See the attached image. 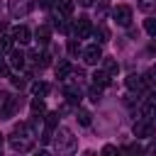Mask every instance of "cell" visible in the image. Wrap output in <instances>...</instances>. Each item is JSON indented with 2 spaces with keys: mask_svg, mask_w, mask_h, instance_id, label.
<instances>
[{
  "mask_svg": "<svg viewBox=\"0 0 156 156\" xmlns=\"http://www.w3.org/2000/svg\"><path fill=\"white\" fill-rule=\"evenodd\" d=\"M112 17H115V22L119 27H129L132 24V7L129 5H117L112 10Z\"/></svg>",
  "mask_w": 156,
  "mask_h": 156,
  "instance_id": "obj_4",
  "label": "cell"
},
{
  "mask_svg": "<svg viewBox=\"0 0 156 156\" xmlns=\"http://www.w3.org/2000/svg\"><path fill=\"white\" fill-rule=\"evenodd\" d=\"M32 93L39 95V98H46L49 95V83H34L32 85Z\"/></svg>",
  "mask_w": 156,
  "mask_h": 156,
  "instance_id": "obj_19",
  "label": "cell"
},
{
  "mask_svg": "<svg viewBox=\"0 0 156 156\" xmlns=\"http://www.w3.org/2000/svg\"><path fill=\"white\" fill-rule=\"evenodd\" d=\"M12 39L20 41V44H29V41H32V32H29L24 24H17V27L12 29Z\"/></svg>",
  "mask_w": 156,
  "mask_h": 156,
  "instance_id": "obj_8",
  "label": "cell"
},
{
  "mask_svg": "<svg viewBox=\"0 0 156 156\" xmlns=\"http://www.w3.org/2000/svg\"><path fill=\"white\" fill-rule=\"evenodd\" d=\"M80 56H83V61H85L88 66H95V63L102 61V49H100V44H88V46L80 51Z\"/></svg>",
  "mask_w": 156,
  "mask_h": 156,
  "instance_id": "obj_3",
  "label": "cell"
},
{
  "mask_svg": "<svg viewBox=\"0 0 156 156\" xmlns=\"http://www.w3.org/2000/svg\"><path fill=\"white\" fill-rule=\"evenodd\" d=\"M115 151H117V149H115L112 144H105V146H102V154H115Z\"/></svg>",
  "mask_w": 156,
  "mask_h": 156,
  "instance_id": "obj_30",
  "label": "cell"
},
{
  "mask_svg": "<svg viewBox=\"0 0 156 156\" xmlns=\"http://www.w3.org/2000/svg\"><path fill=\"white\" fill-rule=\"evenodd\" d=\"M34 124H17L15 127V132H12V136H10V146L15 149V151H32V146H34V129H32Z\"/></svg>",
  "mask_w": 156,
  "mask_h": 156,
  "instance_id": "obj_1",
  "label": "cell"
},
{
  "mask_svg": "<svg viewBox=\"0 0 156 156\" xmlns=\"http://www.w3.org/2000/svg\"><path fill=\"white\" fill-rule=\"evenodd\" d=\"M93 80H95L98 85H107V83H110V73H107L105 68H102V71H95V73H93Z\"/></svg>",
  "mask_w": 156,
  "mask_h": 156,
  "instance_id": "obj_16",
  "label": "cell"
},
{
  "mask_svg": "<svg viewBox=\"0 0 156 156\" xmlns=\"http://www.w3.org/2000/svg\"><path fill=\"white\" fill-rule=\"evenodd\" d=\"M12 37H0V54H10L12 51Z\"/></svg>",
  "mask_w": 156,
  "mask_h": 156,
  "instance_id": "obj_21",
  "label": "cell"
},
{
  "mask_svg": "<svg viewBox=\"0 0 156 156\" xmlns=\"http://www.w3.org/2000/svg\"><path fill=\"white\" fill-rule=\"evenodd\" d=\"M144 76H136V73H129L127 76V88L132 90V93H141L144 90Z\"/></svg>",
  "mask_w": 156,
  "mask_h": 156,
  "instance_id": "obj_9",
  "label": "cell"
},
{
  "mask_svg": "<svg viewBox=\"0 0 156 156\" xmlns=\"http://www.w3.org/2000/svg\"><path fill=\"white\" fill-rule=\"evenodd\" d=\"M100 88H102V85H98V83H95V85L88 90V95H90V100H93V102H98V100H100Z\"/></svg>",
  "mask_w": 156,
  "mask_h": 156,
  "instance_id": "obj_26",
  "label": "cell"
},
{
  "mask_svg": "<svg viewBox=\"0 0 156 156\" xmlns=\"http://www.w3.org/2000/svg\"><path fill=\"white\" fill-rule=\"evenodd\" d=\"M0 149H2V134H0Z\"/></svg>",
  "mask_w": 156,
  "mask_h": 156,
  "instance_id": "obj_34",
  "label": "cell"
},
{
  "mask_svg": "<svg viewBox=\"0 0 156 156\" xmlns=\"http://www.w3.org/2000/svg\"><path fill=\"white\" fill-rule=\"evenodd\" d=\"M7 73H10V66L5 58H0V76H7Z\"/></svg>",
  "mask_w": 156,
  "mask_h": 156,
  "instance_id": "obj_28",
  "label": "cell"
},
{
  "mask_svg": "<svg viewBox=\"0 0 156 156\" xmlns=\"http://www.w3.org/2000/svg\"><path fill=\"white\" fill-rule=\"evenodd\" d=\"M54 144H56V151H58V154H71V151H76V136H73L71 129H66V127L56 129Z\"/></svg>",
  "mask_w": 156,
  "mask_h": 156,
  "instance_id": "obj_2",
  "label": "cell"
},
{
  "mask_svg": "<svg viewBox=\"0 0 156 156\" xmlns=\"http://www.w3.org/2000/svg\"><path fill=\"white\" fill-rule=\"evenodd\" d=\"M32 10V0H10V15L12 17H24Z\"/></svg>",
  "mask_w": 156,
  "mask_h": 156,
  "instance_id": "obj_7",
  "label": "cell"
},
{
  "mask_svg": "<svg viewBox=\"0 0 156 156\" xmlns=\"http://www.w3.org/2000/svg\"><path fill=\"white\" fill-rule=\"evenodd\" d=\"M10 80H12V85H17V88H24V85H27V76H10Z\"/></svg>",
  "mask_w": 156,
  "mask_h": 156,
  "instance_id": "obj_25",
  "label": "cell"
},
{
  "mask_svg": "<svg viewBox=\"0 0 156 156\" xmlns=\"http://www.w3.org/2000/svg\"><path fill=\"white\" fill-rule=\"evenodd\" d=\"M24 54L22 51H10V66H15V68H22L24 66Z\"/></svg>",
  "mask_w": 156,
  "mask_h": 156,
  "instance_id": "obj_13",
  "label": "cell"
},
{
  "mask_svg": "<svg viewBox=\"0 0 156 156\" xmlns=\"http://www.w3.org/2000/svg\"><path fill=\"white\" fill-rule=\"evenodd\" d=\"M151 71H154V76H156V66H154V68H151Z\"/></svg>",
  "mask_w": 156,
  "mask_h": 156,
  "instance_id": "obj_35",
  "label": "cell"
},
{
  "mask_svg": "<svg viewBox=\"0 0 156 156\" xmlns=\"http://www.w3.org/2000/svg\"><path fill=\"white\" fill-rule=\"evenodd\" d=\"M139 10L141 12H154L156 10V0H139Z\"/></svg>",
  "mask_w": 156,
  "mask_h": 156,
  "instance_id": "obj_22",
  "label": "cell"
},
{
  "mask_svg": "<svg viewBox=\"0 0 156 156\" xmlns=\"http://www.w3.org/2000/svg\"><path fill=\"white\" fill-rule=\"evenodd\" d=\"M102 68H105L110 76H117V71H119V63H117L115 58H105V56H102Z\"/></svg>",
  "mask_w": 156,
  "mask_h": 156,
  "instance_id": "obj_14",
  "label": "cell"
},
{
  "mask_svg": "<svg viewBox=\"0 0 156 156\" xmlns=\"http://www.w3.org/2000/svg\"><path fill=\"white\" fill-rule=\"evenodd\" d=\"M54 73H56V78H61V80H63V78L71 73V63H68L66 58H63V61H58V63H56V68H54Z\"/></svg>",
  "mask_w": 156,
  "mask_h": 156,
  "instance_id": "obj_11",
  "label": "cell"
},
{
  "mask_svg": "<svg viewBox=\"0 0 156 156\" xmlns=\"http://www.w3.org/2000/svg\"><path fill=\"white\" fill-rule=\"evenodd\" d=\"M56 0H39V7H44V10H49L51 5H54Z\"/></svg>",
  "mask_w": 156,
  "mask_h": 156,
  "instance_id": "obj_29",
  "label": "cell"
},
{
  "mask_svg": "<svg viewBox=\"0 0 156 156\" xmlns=\"http://www.w3.org/2000/svg\"><path fill=\"white\" fill-rule=\"evenodd\" d=\"M78 51H83V49H80V44H78L76 39H71V41H68V54H71V56H76Z\"/></svg>",
  "mask_w": 156,
  "mask_h": 156,
  "instance_id": "obj_27",
  "label": "cell"
},
{
  "mask_svg": "<svg viewBox=\"0 0 156 156\" xmlns=\"http://www.w3.org/2000/svg\"><path fill=\"white\" fill-rule=\"evenodd\" d=\"M93 32H95V37H98V41H100V44L110 41V32H107V27H105V24H98Z\"/></svg>",
  "mask_w": 156,
  "mask_h": 156,
  "instance_id": "obj_15",
  "label": "cell"
},
{
  "mask_svg": "<svg viewBox=\"0 0 156 156\" xmlns=\"http://www.w3.org/2000/svg\"><path fill=\"white\" fill-rule=\"evenodd\" d=\"M76 117H78V122H80L83 127H88V124H90V112H88V110L78 107V110H76Z\"/></svg>",
  "mask_w": 156,
  "mask_h": 156,
  "instance_id": "obj_20",
  "label": "cell"
},
{
  "mask_svg": "<svg viewBox=\"0 0 156 156\" xmlns=\"http://www.w3.org/2000/svg\"><path fill=\"white\" fill-rule=\"evenodd\" d=\"M90 34H93L90 20H88V17H78L76 24H73V37H76V39H88Z\"/></svg>",
  "mask_w": 156,
  "mask_h": 156,
  "instance_id": "obj_5",
  "label": "cell"
},
{
  "mask_svg": "<svg viewBox=\"0 0 156 156\" xmlns=\"http://www.w3.org/2000/svg\"><path fill=\"white\" fill-rule=\"evenodd\" d=\"M32 115L34 117H39V115H44L46 112V105H44V98H39V95H34V100H32Z\"/></svg>",
  "mask_w": 156,
  "mask_h": 156,
  "instance_id": "obj_10",
  "label": "cell"
},
{
  "mask_svg": "<svg viewBox=\"0 0 156 156\" xmlns=\"http://www.w3.org/2000/svg\"><path fill=\"white\" fill-rule=\"evenodd\" d=\"M134 136H136V139H149V136H154V124H151L149 117L134 122Z\"/></svg>",
  "mask_w": 156,
  "mask_h": 156,
  "instance_id": "obj_6",
  "label": "cell"
},
{
  "mask_svg": "<svg viewBox=\"0 0 156 156\" xmlns=\"http://www.w3.org/2000/svg\"><path fill=\"white\" fill-rule=\"evenodd\" d=\"M151 102H154V105H156V90H154V95H151Z\"/></svg>",
  "mask_w": 156,
  "mask_h": 156,
  "instance_id": "obj_33",
  "label": "cell"
},
{
  "mask_svg": "<svg viewBox=\"0 0 156 156\" xmlns=\"http://www.w3.org/2000/svg\"><path fill=\"white\" fill-rule=\"evenodd\" d=\"M141 115H144V117H149V119H151V117H156V105H154V102H146V105L141 107Z\"/></svg>",
  "mask_w": 156,
  "mask_h": 156,
  "instance_id": "obj_23",
  "label": "cell"
},
{
  "mask_svg": "<svg viewBox=\"0 0 156 156\" xmlns=\"http://www.w3.org/2000/svg\"><path fill=\"white\" fill-rule=\"evenodd\" d=\"M56 5H58V10H61V15H71L73 7H76L73 0H56Z\"/></svg>",
  "mask_w": 156,
  "mask_h": 156,
  "instance_id": "obj_18",
  "label": "cell"
},
{
  "mask_svg": "<svg viewBox=\"0 0 156 156\" xmlns=\"http://www.w3.org/2000/svg\"><path fill=\"white\" fill-rule=\"evenodd\" d=\"M95 0H78V5H83V7H90Z\"/></svg>",
  "mask_w": 156,
  "mask_h": 156,
  "instance_id": "obj_31",
  "label": "cell"
},
{
  "mask_svg": "<svg viewBox=\"0 0 156 156\" xmlns=\"http://www.w3.org/2000/svg\"><path fill=\"white\" fill-rule=\"evenodd\" d=\"M144 29L151 34V37H156V20L154 17H149V20H144Z\"/></svg>",
  "mask_w": 156,
  "mask_h": 156,
  "instance_id": "obj_24",
  "label": "cell"
},
{
  "mask_svg": "<svg viewBox=\"0 0 156 156\" xmlns=\"http://www.w3.org/2000/svg\"><path fill=\"white\" fill-rule=\"evenodd\" d=\"M151 51H156V37H154V41H151Z\"/></svg>",
  "mask_w": 156,
  "mask_h": 156,
  "instance_id": "obj_32",
  "label": "cell"
},
{
  "mask_svg": "<svg viewBox=\"0 0 156 156\" xmlns=\"http://www.w3.org/2000/svg\"><path fill=\"white\" fill-rule=\"evenodd\" d=\"M44 124H46L44 129H49V132H54V129L58 127V112H49V115H46V122H44Z\"/></svg>",
  "mask_w": 156,
  "mask_h": 156,
  "instance_id": "obj_17",
  "label": "cell"
},
{
  "mask_svg": "<svg viewBox=\"0 0 156 156\" xmlns=\"http://www.w3.org/2000/svg\"><path fill=\"white\" fill-rule=\"evenodd\" d=\"M49 37H51V29H49L46 24H41V27L37 29V41H39L41 46H46V44H49Z\"/></svg>",
  "mask_w": 156,
  "mask_h": 156,
  "instance_id": "obj_12",
  "label": "cell"
}]
</instances>
